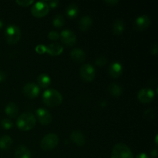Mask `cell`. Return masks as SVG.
Masks as SVG:
<instances>
[{
	"instance_id": "6da1fadb",
	"label": "cell",
	"mask_w": 158,
	"mask_h": 158,
	"mask_svg": "<svg viewBox=\"0 0 158 158\" xmlns=\"http://www.w3.org/2000/svg\"><path fill=\"white\" fill-rule=\"evenodd\" d=\"M43 102L49 107H55L60 105L63 102V96L55 89H48L44 91L42 96Z\"/></svg>"
},
{
	"instance_id": "7a4b0ae2",
	"label": "cell",
	"mask_w": 158,
	"mask_h": 158,
	"mask_svg": "<svg viewBox=\"0 0 158 158\" xmlns=\"http://www.w3.org/2000/svg\"><path fill=\"white\" fill-rule=\"evenodd\" d=\"M36 120L32 113L26 112L19 116L17 118V127L23 131H28L32 130L35 126Z\"/></svg>"
},
{
	"instance_id": "3957f363",
	"label": "cell",
	"mask_w": 158,
	"mask_h": 158,
	"mask_svg": "<svg viewBox=\"0 0 158 158\" xmlns=\"http://www.w3.org/2000/svg\"><path fill=\"white\" fill-rule=\"evenodd\" d=\"M22 35L20 28L15 24H11L7 26L5 32V38L9 44L14 45L19 42Z\"/></svg>"
},
{
	"instance_id": "277c9868",
	"label": "cell",
	"mask_w": 158,
	"mask_h": 158,
	"mask_svg": "<svg viewBox=\"0 0 158 158\" xmlns=\"http://www.w3.org/2000/svg\"><path fill=\"white\" fill-rule=\"evenodd\" d=\"M111 158H134V154L127 145L120 143L113 148Z\"/></svg>"
},
{
	"instance_id": "5b68a950",
	"label": "cell",
	"mask_w": 158,
	"mask_h": 158,
	"mask_svg": "<svg viewBox=\"0 0 158 158\" xmlns=\"http://www.w3.org/2000/svg\"><path fill=\"white\" fill-rule=\"evenodd\" d=\"M59 143V137L56 134H48L43 137L40 142V147L43 151H51L56 148Z\"/></svg>"
},
{
	"instance_id": "8992f818",
	"label": "cell",
	"mask_w": 158,
	"mask_h": 158,
	"mask_svg": "<svg viewBox=\"0 0 158 158\" xmlns=\"http://www.w3.org/2000/svg\"><path fill=\"white\" fill-rule=\"evenodd\" d=\"M49 7L48 6L47 2L40 1L34 2V5L31 9V13L34 17L36 18H42L44 17L49 13Z\"/></svg>"
},
{
	"instance_id": "52a82bcc",
	"label": "cell",
	"mask_w": 158,
	"mask_h": 158,
	"mask_svg": "<svg viewBox=\"0 0 158 158\" xmlns=\"http://www.w3.org/2000/svg\"><path fill=\"white\" fill-rule=\"evenodd\" d=\"M80 74L84 81L92 82L96 77V69L93 65L86 63L80 68Z\"/></svg>"
},
{
	"instance_id": "ba28073f",
	"label": "cell",
	"mask_w": 158,
	"mask_h": 158,
	"mask_svg": "<svg viewBox=\"0 0 158 158\" xmlns=\"http://www.w3.org/2000/svg\"><path fill=\"white\" fill-rule=\"evenodd\" d=\"M155 93L151 88H143L139 90L137 94V99L142 103H149L154 100Z\"/></svg>"
},
{
	"instance_id": "9c48e42d",
	"label": "cell",
	"mask_w": 158,
	"mask_h": 158,
	"mask_svg": "<svg viewBox=\"0 0 158 158\" xmlns=\"http://www.w3.org/2000/svg\"><path fill=\"white\" fill-rule=\"evenodd\" d=\"M60 38L65 45L69 46H74L77 43V35L73 31L70 29H64L60 34Z\"/></svg>"
},
{
	"instance_id": "30bf717a",
	"label": "cell",
	"mask_w": 158,
	"mask_h": 158,
	"mask_svg": "<svg viewBox=\"0 0 158 158\" xmlns=\"http://www.w3.org/2000/svg\"><path fill=\"white\" fill-rule=\"evenodd\" d=\"M23 93L27 98L34 99L40 95V87L34 83H29L23 86Z\"/></svg>"
},
{
	"instance_id": "8fae6325",
	"label": "cell",
	"mask_w": 158,
	"mask_h": 158,
	"mask_svg": "<svg viewBox=\"0 0 158 158\" xmlns=\"http://www.w3.org/2000/svg\"><path fill=\"white\" fill-rule=\"evenodd\" d=\"M35 117L38 119L39 122L43 125H48L52 122V114L48 110L45 108H39L35 111Z\"/></svg>"
},
{
	"instance_id": "7c38bea8",
	"label": "cell",
	"mask_w": 158,
	"mask_h": 158,
	"mask_svg": "<svg viewBox=\"0 0 158 158\" xmlns=\"http://www.w3.org/2000/svg\"><path fill=\"white\" fill-rule=\"evenodd\" d=\"M151 23V19L148 15H142L137 17L134 22V28L138 31H143L148 29Z\"/></svg>"
},
{
	"instance_id": "4fadbf2b",
	"label": "cell",
	"mask_w": 158,
	"mask_h": 158,
	"mask_svg": "<svg viewBox=\"0 0 158 158\" xmlns=\"http://www.w3.org/2000/svg\"><path fill=\"white\" fill-rule=\"evenodd\" d=\"M108 73L113 78H119L123 73V66L120 62L114 61L112 62L109 65V68L107 69Z\"/></svg>"
},
{
	"instance_id": "5bb4252c",
	"label": "cell",
	"mask_w": 158,
	"mask_h": 158,
	"mask_svg": "<svg viewBox=\"0 0 158 158\" xmlns=\"http://www.w3.org/2000/svg\"><path fill=\"white\" fill-rule=\"evenodd\" d=\"M70 139L75 144L78 146H83L86 143L85 136L80 130H74L70 134Z\"/></svg>"
},
{
	"instance_id": "9a60e30c",
	"label": "cell",
	"mask_w": 158,
	"mask_h": 158,
	"mask_svg": "<svg viewBox=\"0 0 158 158\" xmlns=\"http://www.w3.org/2000/svg\"><path fill=\"white\" fill-rule=\"evenodd\" d=\"M63 46L58 43H50L48 46H46V52L50 56H56L60 55L63 52Z\"/></svg>"
},
{
	"instance_id": "2e32d148",
	"label": "cell",
	"mask_w": 158,
	"mask_h": 158,
	"mask_svg": "<svg viewBox=\"0 0 158 158\" xmlns=\"http://www.w3.org/2000/svg\"><path fill=\"white\" fill-rule=\"evenodd\" d=\"M70 57L77 63H83L86 60V53L80 48H75L70 52Z\"/></svg>"
},
{
	"instance_id": "e0dca14e",
	"label": "cell",
	"mask_w": 158,
	"mask_h": 158,
	"mask_svg": "<svg viewBox=\"0 0 158 158\" xmlns=\"http://www.w3.org/2000/svg\"><path fill=\"white\" fill-rule=\"evenodd\" d=\"M93 25V19L89 15H85L80 18L78 22V27L83 32L89 30Z\"/></svg>"
},
{
	"instance_id": "ac0fdd59",
	"label": "cell",
	"mask_w": 158,
	"mask_h": 158,
	"mask_svg": "<svg viewBox=\"0 0 158 158\" xmlns=\"http://www.w3.org/2000/svg\"><path fill=\"white\" fill-rule=\"evenodd\" d=\"M15 158H31L30 151L27 147L25 145H20L15 149V154H14Z\"/></svg>"
},
{
	"instance_id": "d6986e66",
	"label": "cell",
	"mask_w": 158,
	"mask_h": 158,
	"mask_svg": "<svg viewBox=\"0 0 158 158\" xmlns=\"http://www.w3.org/2000/svg\"><path fill=\"white\" fill-rule=\"evenodd\" d=\"M37 83L40 87L47 88L51 84V78L47 73H41L37 77Z\"/></svg>"
},
{
	"instance_id": "ffe728a7",
	"label": "cell",
	"mask_w": 158,
	"mask_h": 158,
	"mask_svg": "<svg viewBox=\"0 0 158 158\" xmlns=\"http://www.w3.org/2000/svg\"><path fill=\"white\" fill-rule=\"evenodd\" d=\"M125 29L124 23L121 19H117L113 24V32L114 35H120L123 32Z\"/></svg>"
},
{
	"instance_id": "44dd1931",
	"label": "cell",
	"mask_w": 158,
	"mask_h": 158,
	"mask_svg": "<svg viewBox=\"0 0 158 158\" xmlns=\"http://www.w3.org/2000/svg\"><path fill=\"white\" fill-rule=\"evenodd\" d=\"M5 112L9 117H16L19 113V108L15 103H9L5 108Z\"/></svg>"
},
{
	"instance_id": "7402d4cb",
	"label": "cell",
	"mask_w": 158,
	"mask_h": 158,
	"mask_svg": "<svg viewBox=\"0 0 158 158\" xmlns=\"http://www.w3.org/2000/svg\"><path fill=\"white\" fill-rule=\"evenodd\" d=\"M108 92L113 97H120L122 94L123 92V89L122 87L119 84L115 83H110V84L108 86Z\"/></svg>"
},
{
	"instance_id": "603a6c76",
	"label": "cell",
	"mask_w": 158,
	"mask_h": 158,
	"mask_svg": "<svg viewBox=\"0 0 158 158\" xmlns=\"http://www.w3.org/2000/svg\"><path fill=\"white\" fill-rule=\"evenodd\" d=\"M66 13L69 18H76L79 13L78 6L75 3H71V4L68 5L67 7L66 8Z\"/></svg>"
},
{
	"instance_id": "cb8c5ba5",
	"label": "cell",
	"mask_w": 158,
	"mask_h": 158,
	"mask_svg": "<svg viewBox=\"0 0 158 158\" xmlns=\"http://www.w3.org/2000/svg\"><path fill=\"white\" fill-rule=\"evenodd\" d=\"M12 144V139L8 135H3L0 137V149L8 150Z\"/></svg>"
},
{
	"instance_id": "d4e9b609",
	"label": "cell",
	"mask_w": 158,
	"mask_h": 158,
	"mask_svg": "<svg viewBox=\"0 0 158 158\" xmlns=\"http://www.w3.org/2000/svg\"><path fill=\"white\" fill-rule=\"evenodd\" d=\"M65 24V19L60 14H57L52 19V25L56 28H61L62 26H64Z\"/></svg>"
},
{
	"instance_id": "484cf974",
	"label": "cell",
	"mask_w": 158,
	"mask_h": 158,
	"mask_svg": "<svg viewBox=\"0 0 158 158\" xmlns=\"http://www.w3.org/2000/svg\"><path fill=\"white\" fill-rule=\"evenodd\" d=\"M1 125L4 129L9 130L13 127V123H12V121L10 120V119L4 118L2 120Z\"/></svg>"
},
{
	"instance_id": "4316f807",
	"label": "cell",
	"mask_w": 158,
	"mask_h": 158,
	"mask_svg": "<svg viewBox=\"0 0 158 158\" xmlns=\"http://www.w3.org/2000/svg\"><path fill=\"white\" fill-rule=\"evenodd\" d=\"M107 63V59L104 56H100L96 59V64L99 66H104Z\"/></svg>"
},
{
	"instance_id": "83f0119b",
	"label": "cell",
	"mask_w": 158,
	"mask_h": 158,
	"mask_svg": "<svg viewBox=\"0 0 158 158\" xmlns=\"http://www.w3.org/2000/svg\"><path fill=\"white\" fill-rule=\"evenodd\" d=\"M156 117V114H155V111L152 109H149L147 111H145L144 113V117L146 119L149 120H152L155 118Z\"/></svg>"
},
{
	"instance_id": "f1b7e54d",
	"label": "cell",
	"mask_w": 158,
	"mask_h": 158,
	"mask_svg": "<svg viewBox=\"0 0 158 158\" xmlns=\"http://www.w3.org/2000/svg\"><path fill=\"white\" fill-rule=\"evenodd\" d=\"M35 2L32 0H17L15 1V3L18 4L19 6H24V7H26V6H29Z\"/></svg>"
},
{
	"instance_id": "f546056e",
	"label": "cell",
	"mask_w": 158,
	"mask_h": 158,
	"mask_svg": "<svg viewBox=\"0 0 158 158\" xmlns=\"http://www.w3.org/2000/svg\"><path fill=\"white\" fill-rule=\"evenodd\" d=\"M48 37L50 40H52V41H55V40H57L60 39V34L59 32H57L56 31H50V32L48 33Z\"/></svg>"
},
{
	"instance_id": "4dcf8cb0",
	"label": "cell",
	"mask_w": 158,
	"mask_h": 158,
	"mask_svg": "<svg viewBox=\"0 0 158 158\" xmlns=\"http://www.w3.org/2000/svg\"><path fill=\"white\" fill-rule=\"evenodd\" d=\"M35 52L39 54H43L46 52V46L43 44H39L35 46Z\"/></svg>"
},
{
	"instance_id": "1f68e13d",
	"label": "cell",
	"mask_w": 158,
	"mask_h": 158,
	"mask_svg": "<svg viewBox=\"0 0 158 158\" xmlns=\"http://www.w3.org/2000/svg\"><path fill=\"white\" fill-rule=\"evenodd\" d=\"M158 52V48H157V43H154L152 45H151V52L152 55L156 56Z\"/></svg>"
},
{
	"instance_id": "d6a6232c",
	"label": "cell",
	"mask_w": 158,
	"mask_h": 158,
	"mask_svg": "<svg viewBox=\"0 0 158 158\" xmlns=\"http://www.w3.org/2000/svg\"><path fill=\"white\" fill-rule=\"evenodd\" d=\"M48 3V6H49V8H51V9H55V8H56L57 6H58L59 5V1H57V0H52V1H49Z\"/></svg>"
},
{
	"instance_id": "836d02e7",
	"label": "cell",
	"mask_w": 158,
	"mask_h": 158,
	"mask_svg": "<svg viewBox=\"0 0 158 158\" xmlns=\"http://www.w3.org/2000/svg\"><path fill=\"white\" fill-rule=\"evenodd\" d=\"M105 2H106V4L110 5V6H116L117 4H118L119 1L118 0H106Z\"/></svg>"
},
{
	"instance_id": "e575fe53",
	"label": "cell",
	"mask_w": 158,
	"mask_h": 158,
	"mask_svg": "<svg viewBox=\"0 0 158 158\" xmlns=\"http://www.w3.org/2000/svg\"><path fill=\"white\" fill-rule=\"evenodd\" d=\"M6 73L4 72V71H2L0 70V83L2 82H4L5 80H6Z\"/></svg>"
},
{
	"instance_id": "d590c367",
	"label": "cell",
	"mask_w": 158,
	"mask_h": 158,
	"mask_svg": "<svg viewBox=\"0 0 158 158\" xmlns=\"http://www.w3.org/2000/svg\"><path fill=\"white\" fill-rule=\"evenodd\" d=\"M136 158H150L148 157V155L145 153H140V154H137V156L136 157Z\"/></svg>"
},
{
	"instance_id": "8d00e7d4",
	"label": "cell",
	"mask_w": 158,
	"mask_h": 158,
	"mask_svg": "<svg viewBox=\"0 0 158 158\" xmlns=\"http://www.w3.org/2000/svg\"><path fill=\"white\" fill-rule=\"evenodd\" d=\"M151 156L153 157H157V150H154V151H151Z\"/></svg>"
},
{
	"instance_id": "74e56055",
	"label": "cell",
	"mask_w": 158,
	"mask_h": 158,
	"mask_svg": "<svg viewBox=\"0 0 158 158\" xmlns=\"http://www.w3.org/2000/svg\"><path fill=\"white\" fill-rule=\"evenodd\" d=\"M3 27V22L0 19V29Z\"/></svg>"
}]
</instances>
